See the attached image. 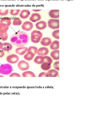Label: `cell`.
<instances>
[{
    "mask_svg": "<svg viewBox=\"0 0 91 122\" xmlns=\"http://www.w3.org/2000/svg\"><path fill=\"white\" fill-rule=\"evenodd\" d=\"M29 40L28 35L25 32L19 31L14 33L11 36V43L18 47H23L26 45Z\"/></svg>",
    "mask_w": 91,
    "mask_h": 122,
    "instance_id": "obj_1",
    "label": "cell"
},
{
    "mask_svg": "<svg viewBox=\"0 0 91 122\" xmlns=\"http://www.w3.org/2000/svg\"><path fill=\"white\" fill-rule=\"evenodd\" d=\"M13 71V67L9 64H5L0 66V74L5 75L11 74Z\"/></svg>",
    "mask_w": 91,
    "mask_h": 122,
    "instance_id": "obj_2",
    "label": "cell"
},
{
    "mask_svg": "<svg viewBox=\"0 0 91 122\" xmlns=\"http://www.w3.org/2000/svg\"><path fill=\"white\" fill-rule=\"evenodd\" d=\"M42 34L40 31L35 30L31 33V40L34 43H39L42 36Z\"/></svg>",
    "mask_w": 91,
    "mask_h": 122,
    "instance_id": "obj_3",
    "label": "cell"
},
{
    "mask_svg": "<svg viewBox=\"0 0 91 122\" xmlns=\"http://www.w3.org/2000/svg\"><path fill=\"white\" fill-rule=\"evenodd\" d=\"M48 24L49 27L53 29H58L59 28V20L55 19H51L48 21Z\"/></svg>",
    "mask_w": 91,
    "mask_h": 122,
    "instance_id": "obj_4",
    "label": "cell"
},
{
    "mask_svg": "<svg viewBox=\"0 0 91 122\" xmlns=\"http://www.w3.org/2000/svg\"><path fill=\"white\" fill-rule=\"evenodd\" d=\"M18 66L20 70L22 71L28 70L30 67L29 63L24 60L20 61L18 63Z\"/></svg>",
    "mask_w": 91,
    "mask_h": 122,
    "instance_id": "obj_5",
    "label": "cell"
},
{
    "mask_svg": "<svg viewBox=\"0 0 91 122\" xmlns=\"http://www.w3.org/2000/svg\"><path fill=\"white\" fill-rule=\"evenodd\" d=\"M19 60L18 56L15 54H13L9 55L6 58V60L8 62L12 64L17 63Z\"/></svg>",
    "mask_w": 91,
    "mask_h": 122,
    "instance_id": "obj_6",
    "label": "cell"
},
{
    "mask_svg": "<svg viewBox=\"0 0 91 122\" xmlns=\"http://www.w3.org/2000/svg\"><path fill=\"white\" fill-rule=\"evenodd\" d=\"M33 26V23L30 21H27L24 22L22 25V29L24 30L28 31L31 30Z\"/></svg>",
    "mask_w": 91,
    "mask_h": 122,
    "instance_id": "obj_7",
    "label": "cell"
},
{
    "mask_svg": "<svg viewBox=\"0 0 91 122\" xmlns=\"http://www.w3.org/2000/svg\"><path fill=\"white\" fill-rule=\"evenodd\" d=\"M41 18V15L37 13H34L31 14L29 18V20L33 22H36L40 20Z\"/></svg>",
    "mask_w": 91,
    "mask_h": 122,
    "instance_id": "obj_8",
    "label": "cell"
},
{
    "mask_svg": "<svg viewBox=\"0 0 91 122\" xmlns=\"http://www.w3.org/2000/svg\"><path fill=\"white\" fill-rule=\"evenodd\" d=\"M30 14V12L28 10H23L19 13V16L21 18L25 19L28 18Z\"/></svg>",
    "mask_w": 91,
    "mask_h": 122,
    "instance_id": "obj_9",
    "label": "cell"
},
{
    "mask_svg": "<svg viewBox=\"0 0 91 122\" xmlns=\"http://www.w3.org/2000/svg\"><path fill=\"white\" fill-rule=\"evenodd\" d=\"M49 50L47 48L44 47L39 48L37 51V54L39 56H42L47 55L48 53Z\"/></svg>",
    "mask_w": 91,
    "mask_h": 122,
    "instance_id": "obj_10",
    "label": "cell"
},
{
    "mask_svg": "<svg viewBox=\"0 0 91 122\" xmlns=\"http://www.w3.org/2000/svg\"><path fill=\"white\" fill-rule=\"evenodd\" d=\"M49 15L51 18H57L59 17V10H52L49 12Z\"/></svg>",
    "mask_w": 91,
    "mask_h": 122,
    "instance_id": "obj_11",
    "label": "cell"
},
{
    "mask_svg": "<svg viewBox=\"0 0 91 122\" xmlns=\"http://www.w3.org/2000/svg\"><path fill=\"white\" fill-rule=\"evenodd\" d=\"M36 28L39 30H43L45 29L47 26L46 22L43 21H40L35 24Z\"/></svg>",
    "mask_w": 91,
    "mask_h": 122,
    "instance_id": "obj_12",
    "label": "cell"
},
{
    "mask_svg": "<svg viewBox=\"0 0 91 122\" xmlns=\"http://www.w3.org/2000/svg\"><path fill=\"white\" fill-rule=\"evenodd\" d=\"M27 47H18L16 49L15 52L17 54L20 55H22L27 51Z\"/></svg>",
    "mask_w": 91,
    "mask_h": 122,
    "instance_id": "obj_13",
    "label": "cell"
},
{
    "mask_svg": "<svg viewBox=\"0 0 91 122\" xmlns=\"http://www.w3.org/2000/svg\"><path fill=\"white\" fill-rule=\"evenodd\" d=\"M52 42L51 39L48 37L43 38L41 40L40 43L41 45L44 46H48L50 45Z\"/></svg>",
    "mask_w": 91,
    "mask_h": 122,
    "instance_id": "obj_14",
    "label": "cell"
},
{
    "mask_svg": "<svg viewBox=\"0 0 91 122\" xmlns=\"http://www.w3.org/2000/svg\"><path fill=\"white\" fill-rule=\"evenodd\" d=\"M7 31L5 30H0V38L2 40L5 41L8 39V36Z\"/></svg>",
    "mask_w": 91,
    "mask_h": 122,
    "instance_id": "obj_15",
    "label": "cell"
},
{
    "mask_svg": "<svg viewBox=\"0 0 91 122\" xmlns=\"http://www.w3.org/2000/svg\"><path fill=\"white\" fill-rule=\"evenodd\" d=\"M3 47L1 49L4 51H7L12 50L13 46L10 43L8 42H5L3 43Z\"/></svg>",
    "mask_w": 91,
    "mask_h": 122,
    "instance_id": "obj_16",
    "label": "cell"
},
{
    "mask_svg": "<svg viewBox=\"0 0 91 122\" xmlns=\"http://www.w3.org/2000/svg\"><path fill=\"white\" fill-rule=\"evenodd\" d=\"M35 55L34 54L32 51H28L24 56V58L26 60L28 61H30L33 59Z\"/></svg>",
    "mask_w": 91,
    "mask_h": 122,
    "instance_id": "obj_17",
    "label": "cell"
},
{
    "mask_svg": "<svg viewBox=\"0 0 91 122\" xmlns=\"http://www.w3.org/2000/svg\"><path fill=\"white\" fill-rule=\"evenodd\" d=\"M0 23H3L7 24L9 26L11 24V19L9 17H4L0 19Z\"/></svg>",
    "mask_w": 91,
    "mask_h": 122,
    "instance_id": "obj_18",
    "label": "cell"
},
{
    "mask_svg": "<svg viewBox=\"0 0 91 122\" xmlns=\"http://www.w3.org/2000/svg\"><path fill=\"white\" fill-rule=\"evenodd\" d=\"M34 61L36 63L38 64H41L44 62V57L41 56H37L34 59Z\"/></svg>",
    "mask_w": 91,
    "mask_h": 122,
    "instance_id": "obj_19",
    "label": "cell"
},
{
    "mask_svg": "<svg viewBox=\"0 0 91 122\" xmlns=\"http://www.w3.org/2000/svg\"><path fill=\"white\" fill-rule=\"evenodd\" d=\"M51 64L47 62H43L41 64V69L44 71H47L49 70L51 68Z\"/></svg>",
    "mask_w": 91,
    "mask_h": 122,
    "instance_id": "obj_20",
    "label": "cell"
},
{
    "mask_svg": "<svg viewBox=\"0 0 91 122\" xmlns=\"http://www.w3.org/2000/svg\"><path fill=\"white\" fill-rule=\"evenodd\" d=\"M59 51L56 50L52 51L50 53V56L53 58L55 60L59 59Z\"/></svg>",
    "mask_w": 91,
    "mask_h": 122,
    "instance_id": "obj_21",
    "label": "cell"
},
{
    "mask_svg": "<svg viewBox=\"0 0 91 122\" xmlns=\"http://www.w3.org/2000/svg\"><path fill=\"white\" fill-rule=\"evenodd\" d=\"M59 42L57 40L54 41L50 46V48L53 50H55L59 49Z\"/></svg>",
    "mask_w": 91,
    "mask_h": 122,
    "instance_id": "obj_22",
    "label": "cell"
},
{
    "mask_svg": "<svg viewBox=\"0 0 91 122\" xmlns=\"http://www.w3.org/2000/svg\"><path fill=\"white\" fill-rule=\"evenodd\" d=\"M23 77H36L35 74L32 72L27 71L23 72L22 74Z\"/></svg>",
    "mask_w": 91,
    "mask_h": 122,
    "instance_id": "obj_23",
    "label": "cell"
},
{
    "mask_svg": "<svg viewBox=\"0 0 91 122\" xmlns=\"http://www.w3.org/2000/svg\"><path fill=\"white\" fill-rule=\"evenodd\" d=\"M47 73L49 77H56L59 74L58 71L54 69H51Z\"/></svg>",
    "mask_w": 91,
    "mask_h": 122,
    "instance_id": "obj_24",
    "label": "cell"
},
{
    "mask_svg": "<svg viewBox=\"0 0 91 122\" xmlns=\"http://www.w3.org/2000/svg\"><path fill=\"white\" fill-rule=\"evenodd\" d=\"M22 21L21 19L18 17L15 18L13 21V25L15 26H19L21 25Z\"/></svg>",
    "mask_w": 91,
    "mask_h": 122,
    "instance_id": "obj_25",
    "label": "cell"
},
{
    "mask_svg": "<svg viewBox=\"0 0 91 122\" xmlns=\"http://www.w3.org/2000/svg\"><path fill=\"white\" fill-rule=\"evenodd\" d=\"M20 11V10H10L9 13L11 15L15 16L19 14Z\"/></svg>",
    "mask_w": 91,
    "mask_h": 122,
    "instance_id": "obj_26",
    "label": "cell"
},
{
    "mask_svg": "<svg viewBox=\"0 0 91 122\" xmlns=\"http://www.w3.org/2000/svg\"><path fill=\"white\" fill-rule=\"evenodd\" d=\"M9 26L7 24L3 23H0V30H5L8 31L9 30Z\"/></svg>",
    "mask_w": 91,
    "mask_h": 122,
    "instance_id": "obj_27",
    "label": "cell"
},
{
    "mask_svg": "<svg viewBox=\"0 0 91 122\" xmlns=\"http://www.w3.org/2000/svg\"><path fill=\"white\" fill-rule=\"evenodd\" d=\"M37 48L34 46H32L29 47L28 49V52L31 51L33 52L35 55L36 54L38 51Z\"/></svg>",
    "mask_w": 91,
    "mask_h": 122,
    "instance_id": "obj_28",
    "label": "cell"
},
{
    "mask_svg": "<svg viewBox=\"0 0 91 122\" xmlns=\"http://www.w3.org/2000/svg\"><path fill=\"white\" fill-rule=\"evenodd\" d=\"M9 11V10H0V16H6L8 14Z\"/></svg>",
    "mask_w": 91,
    "mask_h": 122,
    "instance_id": "obj_29",
    "label": "cell"
},
{
    "mask_svg": "<svg viewBox=\"0 0 91 122\" xmlns=\"http://www.w3.org/2000/svg\"><path fill=\"white\" fill-rule=\"evenodd\" d=\"M59 30H55L53 31L52 35L55 38L57 39H59Z\"/></svg>",
    "mask_w": 91,
    "mask_h": 122,
    "instance_id": "obj_30",
    "label": "cell"
},
{
    "mask_svg": "<svg viewBox=\"0 0 91 122\" xmlns=\"http://www.w3.org/2000/svg\"><path fill=\"white\" fill-rule=\"evenodd\" d=\"M43 57L44 62H46L50 63L51 64H52L53 62L50 56H46Z\"/></svg>",
    "mask_w": 91,
    "mask_h": 122,
    "instance_id": "obj_31",
    "label": "cell"
},
{
    "mask_svg": "<svg viewBox=\"0 0 91 122\" xmlns=\"http://www.w3.org/2000/svg\"><path fill=\"white\" fill-rule=\"evenodd\" d=\"M59 61H57L55 62L53 65V67L55 69L59 70Z\"/></svg>",
    "mask_w": 91,
    "mask_h": 122,
    "instance_id": "obj_32",
    "label": "cell"
},
{
    "mask_svg": "<svg viewBox=\"0 0 91 122\" xmlns=\"http://www.w3.org/2000/svg\"><path fill=\"white\" fill-rule=\"evenodd\" d=\"M39 77H48L49 76L47 73L45 72H42L39 74Z\"/></svg>",
    "mask_w": 91,
    "mask_h": 122,
    "instance_id": "obj_33",
    "label": "cell"
},
{
    "mask_svg": "<svg viewBox=\"0 0 91 122\" xmlns=\"http://www.w3.org/2000/svg\"><path fill=\"white\" fill-rule=\"evenodd\" d=\"M9 76V77H21V76L18 73L14 72L11 73Z\"/></svg>",
    "mask_w": 91,
    "mask_h": 122,
    "instance_id": "obj_34",
    "label": "cell"
},
{
    "mask_svg": "<svg viewBox=\"0 0 91 122\" xmlns=\"http://www.w3.org/2000/svg\"><path fill=\"white\" fill-rule=\"evenodd\" d=\"M5 55V52L3 50H0V58L3 57Z\"/></svg>",
    "mask_w": 91,
    "mask_h": 122,
    "instance_id": "obj_35",
    "label": "cell"
},
{
    "mask_svg": "<svg viewBox=\"0 0 91 122\" xmlns=\"http://www.w3.org/2000/svg\"><path fill=\"white\" fill-rule=\"evenodd\" d=\"M32 10L34 12H37L40 11L41 10Z\"/></svg>",
    "mask_w": 91,
    "mask_h": 122,
    "instance_id": "obj_36",
    "label": "cell"
},
{
    "mask_svg": "<svg viewBox=\"0 0 91 122\" xmlns=\"http://www.w3.org/2000/svg\"><path fill=\"white\" fill-rule=\"evenodd\" d=\"M3 43H2L1 42H0V49H1L3 47Z\"/></svg>",
    "mask_w": 91,
    "mask_h": 122,
    "instance_id": "obj_37",
    "label": "cell"
},
{
    "mask_svg": "<svg viewBox=\"0 0 91 122\" xmlns=\"http://www.w3.org/2000/svg\"><path fill=\"white\" fill-rule=\"evenodd\" d=\"M4 77L2 75H0V77Z\"/></svg>",
    "mask_w": 91,
    "mask_h": 122,
    "instance_id": "obj_38",
    "label": "cell"
}]
</instances>
